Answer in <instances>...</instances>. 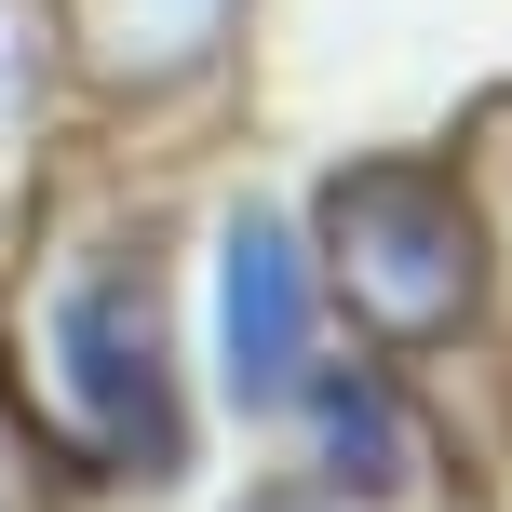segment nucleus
I'll use <instances>...</instances> for the list:
<instances>
[{"instance_id": "3", "label": "nucleus", "mask_w": 512, "mask_h": 512, "mask_svg": "<svg viewBox=\"0 0 512 512\" xmlns=\"http://www.w3.org/2000/svg\"><path fill=\"white\" fill-rule=\"evenodd\" d=\"M216 364H230V405H283L310 364V243L270 203H243L216 243Z\"/></svg>"}, {"instance_id": "6", "label": "nucleus", "mask_w": 512, "mask_h": 512, "mask_svg": "<svg viewBox=\"0 0 512 512\" xmlns=\"http://www.w3.org/2000/svg\"><path fill=\"white\" fill-rule=\"evenodd\" d=\"M14 108H27V14L0 0V122H14Z\"/></svg>"}, {"instance_id": "2", "label": "nucleus", "mask_w": 512, "mask_h": 512, "mask_svg": "<svg viewBox=\"0 0 512 512\" xmlns=\"http://www.w3.org/2000/svg\"><path fill=\"white\" fill-rule=\"evenodd\" d=\"M54 391H68L81 445L108 472L176 459V391H162V324H149V270L135 256H81L54 283Z\"/></svg>"}, {"instance_id": "4", "label": "nucleus", "mask_w": 512, "mask_h": 512, "mask_svg": "<svg viewBox=\"0 0 512 512\" xmlns=\"http://www.w3.org/2000/svg\"><path fill=\"white\" fill-rule=\"evenodd\" d=\"M230 14L243 0H68V54L95 95H162L230 41Z\"/></svg>"}, {"instance_id": "1", "label": "nucleus", "mask_w": 512, "mask_h": 512, "mask_svg": "<svg viewBox=\"0 0 512 512\" xmlns=\"http://www.w3.org/2000/svg\"><path fill=\"white\" fill-rule=\"evenodd\" d=\"M324 270L351 297V324H378V337H459L486 297V243H472L459 189L418 176V162H364L324 189Z\"/></svg>"}, {"instance_id": "5", "label": "nucleus", "mask_w": 512, "mask_h": 512, "mask_svg": "<svg viewBox=\"0 0 512 512\" xmlns=\"http://www.w3.org/2000/svg\"><path fill=\"white\" fill-rule=\"evenodd\" d=\"M283 405H310V459L337 472V486H405V445H391V405H378V378H351V364H297V391Z\"/></svg>"}]
</instances>
